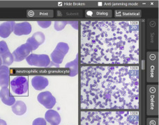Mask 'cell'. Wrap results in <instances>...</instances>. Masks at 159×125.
Here are the masks:
<instances>
[{
  "mask_svg": "<svg viewBox=\"0 0 159 125\" xmlns=\"http://www.w3.org/2000/svg\"><path fill=\"white\" fill-rule=\"evenodd\" d=\"M80 104L83 110L139 109L137 67L84 65L80 67Z\"/></svg>",
  "mask_w": 159,
  "mask_h": 125,
  "instance_id": "cell-1",
  "label": "cell"
},
{
  "mask_svg": "<svg viewBox=\"0 0 159 125\" xmlns=\"http://www.w3.org/2000/svg\"><path fill=\"white\" fill-rule=\"evenodd\" d=\"M81 64L137 65L140 23L131 20L81 22Z\"/></svg>",
  "mask_w": 159,
  "mask_h": 125,
  "instance_id": "cell-2",
  "label": "cell"
},
{
  "mask_svg": "<svg viewBox=\"0 0 159 125\" xmlns=\"http://www.w3.org/2000/svg\"><path fill=\"white\" fill-rule=\"evenodd\" d=\"M80 119V125H139L133 110H82Z\"/></svg>",
  "mask_w": 159,
  "mask_h": 125,
  "instance_id": "cell-3",
  "label": "cell"
},
{
  "mask_svg": "<svg viewBox=\"0 0 159 125\" xmlns=\"http://www.w3.org/2000/svg\"><path fill=\"white\" fill-rule=\"evenodd\" d=\"M158 86L150 85L147 88V115H158Z\"/></svg>",
  "mask_w": 159,
  "mask_h": 125,
  "instance_id": "cell-4",
  "label": "cell"
},
{
  "mask_svg": "<svg viewBox=\"0 0 159 125\" xmlns=\"http://www.w3.org/2000/svg\"><path fill=\"white\" fill-rule=\"evenodd\" d=\"M147 81L154 82L158 80V54L157 52L147 54Z\"/></svg>",
  "mask_w": 159,
  "mask_h": 125,
  "instance_id": "cell-5",
  "label": "cell"
},
{
  "mask_svg": "<svg viewBox=\"0 0 159 125\" xmlns=\"http://www.w3.org/2000/svg\"><path fill=\"white\" fill-rule=\"evenodd\" d=\"M10 85L13 92L18 95H24L29 89V82L25 76H16L11 81Z\"/></svg>",
  "mask_w": 159,
  "mask_h": 125,
  "instance_id": "cell-6",
  "label": "cell"
},
{
  "mask_svg": "<svg viewBox=\"0 0 159 125\" xmlns=\"http://www.w3.org/2000/svg\"><path fill=\"white\" fill-rule=\"evenodd\" d=\"M69 50V45L66 42H60L57 45L55 50L51 53L50 58L52 62L59 65L63 62L64 56L67 54Z\"/></svg>",
  "mask_w": 159,
  "mask_h": 125,
  "instance_id": "cell-7",
  "label": "cell"
},
{
  "mask_svg": "<svg viewBox=\"0 0 159 125\" xmlns=\"http://www.w3.org/2000/svg\"><path fill=\"white\" fill-rule=\"evenodd\" d=\"M27 63L31 66L39 67H47L50 64V58L46 54H31L26 58Z\"/></svg>",
  "mask_w": 159,
  "mask_h": 125,
  "instance_id": "cell-8",
  "label": "cell"
},
{
  "mask_svg": "<svg viewBox=\"0 0 159 125\" xmlns=\"http://www.w3.org/2000/svg\"><path fill=\"white\" fill-rule=\"evenodd\" d=\"M37 100L48 110L52 109L56 104V98L49 91L42 92L37 96Z\"/></svg>",
  "mask_w": 159,
  "mask_h": 125,
  "instance_id": "cell-9",
  "label": "cell"
},
{
  "mask_svg": "<svg viewBox=\"0 0 159 125\" xmlns=\"http://www.w3.org/2000/svg\"><path fill=\"white\" fill-rule=\"evenodd\" d=\"M32 52V49H31L30 46L27 42L25 44H22L19 47L17 48L16 50H14L12 53L14 61L20 62L25 60Z\"/></svg>",
  "mask_w": 159,
  "mask_h": 125,
  "instance_id": "cell-10",
  "label": "cell"
},
{
  "mask_svg": "<svg viewBox=\"0 0 159 125\" xmlns=\"http://www.w3.org/2000/svg\"><path fill=\"white\" fill-rule=\"evenodd\" d=\"M45 36L43 33L42 32H36L35 33L33 34L32 37H30L27 39V43L30 45L31 49L32 51L36 50L37 48L42 45L45 42Z\"/></svg>",
  "mask_w": 159,
  "mask_h": 125,
  "instance_id": "cell-11",
  "label": "cell"
},
{
  "mask_svg": "<svg viewBox=\"0 0 159 125\" xmlns=\"http://www.w3.org/2000/svg\"><path fill=\"white\" fill-rule=\"evenodd\" d=\"M32 30V25L28 22H22L20 23H16L14 27L13 33L18 36H21L24 35H29Z\"/></svg>",
  "mask_w": 159,
  "mask_h": 125,
  "instance_id": "cell-12",
  "label": "cell"
},
{
  "mask_svg": "<svg viewBox=\"0 0 159 125\" xmlns=\"http://www.w3.org/2000/svg\"><path fill=\"white\" fill-rule=\"evenodd\" d=\"M0 99L4 104L7 106H11L15 104L16 99L11 95L8 87H2L0 90Z\"/></svg>",
  "mask_w": 159,
  "mask_h": 125,
  "instance_id": "cell-13",
  "label": "cell"
},
{
  "mask_svg": "<svg viewBox=\"0 0 159 125\" xmlns=\"http://www.w3.org/2000/svg\"><path fill=\"white\" fill-rule=\"evenodd\" d=\"M16 22L13 21H7L0 24V37L2 38H7L13 32Z\"/></svg>",
  "mask_w": 159,
  "mask_h": 125,
  "instance_id": "cell-14",
  "label": "cell"
},
{
  "mask_svg": "<svg viewBox=\"0 0 159 125\" xmlns=\"http://www.w3.org/2000/svg\"><path fill=\"white\" fill-rule=\"evenodd\" d=\"M49 84L48 79L43 76H35L32 79V85L36 90H43Z\"/></svg>",
  "mask_w": 159,
  "mask_h": 125,
  "instance_id": "cell-15",
  "label": "cell"
},
{
  "mask_svg": "<svg viewBox=\"0 0 159 125\" xmlns=\"http://www.w3.org/2000/svg\"><path fill=\"white\" fill-rule=\"evenodd\" d=\"M45 120L51 125H59L61 123V116L55 110H48L45 114Z\"/></svg>",
  "mask_w": 159,
  "mask_h": 125,
  "instance_id": "cell-16",
  "label": "cell"
},
{
  "mask_svg": "<svg viewBox=\"0 0 159 125\" xmlns=\"http://www.w3.org/2000/svg\"><path fill=\"white\" fill-rule=\"evenodd\" d=\"M10 83V70L5 65L0 67V86L8 87Z\"/></svg>",
  "mask_w": 159,
  "mask_h": 125,
  "instance_id": "cell-17",
  "label": "cell"
},
{
  "mask_svg": "<svg viewBox=\"0 0 159 125\" xmlns=\"http://www.w3.org/2000/svg\"><path fill=\"white\" fill-rule=\"evenodd\" d=\"M78 61H79V54H77L75 60H73L70 62H67L65 65V67L69 69L70 72L69 76L70 77H73L78 75Z\"/></svg>",
  "mask_w": 159,
  "mask_h": 125,
  "instance_id": "cell-18",
  "label": "cell"
},
{
  "mask_svg": "<svg viewBox=\"0 0 159 125\" xmlns=\"http://www.w3.org/2000/svg\"><path fill=\"white\" fill-rule=\"evenodd\" d=\"M12 111L14 114L16 115H22L27 111V106L24 101H16L12 107Z\"/></svg>",
  "mask_w": 159,
  "mask_h": 125,
  "instance_id": "cell-19",
  "label": "cell"
},
{
  "mask_svg": "<svg viewBox=\"0 0 159 125\" xmlns=\"http://www.w3.org/2000/svg\"><path fill=\"white\" fill-rule=\"evenodd\" d=\"M0 57H1L2 61V65H5V66H10L13 64L14 61L13 54L12 53L10 52V51H8V52L3 54Z\"/></svg>",
  "mask_w": 159,
  "mask_h": 125,
  "instance_id": "cell-20",
  "label": "cell"
},
{
  "mask_svg": "<svg viewBox=\"0 0 159 125\" xmlns=\"http://www.w3.org/2000/svg\"><path fill=\"white\" fill-rule=\"evenodd\" d=\"M68 24H69V22L67 21H56L54 24V28L56 31H60L63 30Z\"/></svg>",
  "mask_w": 159,
  "mask_h": 125,
  "instance_id": "cell-21",
  "label": "cell"
},
{
  "mask_svg": "<svg viewBox=\"0 0 159 125\" xmlns=\"http://www.w3.org/2000/svg\"><path fill=\"white\" fill-rule=\"evenodd\" d=\"M8 51L9 50H8L7 42L4 41H0V56L8 52Z\"/></svg>",
  "mask_w": 159,
  "mask_h": 125,
  "instance_id": "cell-22",
  "label": "cell"
},
{
  "mask_svg": "<svg viewBox=\"0 0 159 125\" xmlns=\"http://www.w3.org/2000/svg\"><path fill=\"white\" fill-rule=\"evenodd\" d=\"M32 125H47V122L44 118H38L33 121Z\"/></svg>",
  "mask_w": 159,
  "mask_h": 125,
  "instance_id": "cell-23",
  "label": "cell"
},
{
  "mask_svg": "<svg viewBox=\"0 0 159 125\" xmlns=\"http://www.w3.org/2000/svg\"><path fill=\"white\" fill-rule=\"evenodd\" d=\"M37 23L41 28L46 29V28H48L50 26L51 24H52V22L51 21H38Z\"/></svg>",
  "mask_w": 159,
  "mask_h": 125,
  "instance_id": "cell-24",
  "label": "cell"
},
{
  "mask_svg": "<svg viewBox=\"0 0 159 125\" xmlns=\"http://www.w3.org/2000/svg\"><path fill=\"white\" fill-rule=\"evenodd\" d=\"M147 125H158V119L148 118L147 120Z\"/></svg>",
  "mask_w": 159,
  "mask_h": 125,
  "instance_id": "cell-25",
  "label": "cell"
},
{
  "mask_svg": "<svg viewBox=\"0 0 159 125\" xmlns=\"http://www.w3.org/2000/svg\"><path fill=\"white\" fill-rule=\"evenodd\" d=\"M69 24L71 25V26L74 28L75 29H78V24H79L78 22H77V21L69 22Z\"/></svg>",
  "mask_w": 159,
  "mask_h": 125,
  "instance_id": "cell-26",
  "label": "cell"
},
{
  "mask_svg": "<svg viewBox=\"0 0 159 125\" xmlns=\"http://www.w3.org/2000/svg\"><path fill=\"white\" fill-rule=\"evenodd\" d=\"M0 125H7V122L4 121V120H1L0 119Z\"/></svg>",
  "mask_w": 159,
  "mask_h": 125,
  "instance_id": "cell-27",
  "label": "cell"
},
{
  "mask_svg": "<svg viewBox=\"0 0 159 125\" xmlns=\"http://www.w3.org/2000/svg\"><path fill=\"white\" fill-rule=\"evenodd\" d=\"M2 65V58L0 57V67H1Z\"/></svg>",
  "mask_w": 159,
  "mask_h": 125,
  "instance_id": "cell-28",
  "label": "cell"
}]
</instances>
